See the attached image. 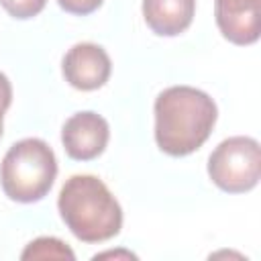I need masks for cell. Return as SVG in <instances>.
Here are the masks:
<instances>
[{"label": "cell", "instance_id": "6da1fadb", "mask_svg": "<svg viewBox=\"0 0 261 261\" xmlns=\"http://www.w3.org/2000/svg\"><path fill=\"white\" fill-rule=\"evenodd\" d=\"M155 141L171 157H186L210 137L218 108L214 100L192 86L165 88L155 98Z\"/></svg>", "mask_w": 261, "mask_h": 261}, {"label": "cell", "instance_id": "7a4b0ae2", "mask_svg": "<svg viewBox=\"0 0 261 261\" xmlns=\"http://www.w3.org/2000/svg\"><path fill=\"white\" fill-rule=\"evenodd\" d=\"M57 208L65 226L82 243H104L122 228V208L96 175L77 173L65 179Z\"/></svg>", "mask_w": 261, "mask_h": 261}, {"label": "cell", "instance_id": "3957f363", "mask_svg": "<svg viewBox=\"0 0 261 261\" xmlns=\"http://www.w3.org/2000/svg\"><path fill=\"white\" fill-rule=\"evenodd\" d=\"M57 177V157L53 149L37 137L16 141L0 163V184L4 194L20 204L43 200Z\"/></svg>", "mask_w": 261, "mask_h": 261}, {"label": "cell", "instance_id": "277c9868", "mask_svg": "<svg viewBox=\"0 0 261 261\" xmlns=\"http://www.w3.org/2000/svg\"><path fill=\"white\" fill-rule=\"evenodd\" d=\"M208 175L228 194H245L259 184L261 147L253 137H228L208 157Z\"/></svg>", "mask_w": 261, "mask_h": 261}, {"label": "cell", "instance_id": "5b68a950", "mask_svg": "<svg viewBox=\"0 0 261 261\" xmlns=\"http://www.w3.org/2000/svg\"><path fill=\"white\" fill-rule=\"evenodd\" d=\"M65 82L82 92L102 88L112 71V63L104 47L96 43H75L61 61Z\"/></svg>", "mask_w": 261, "mask_h": 261}, {"label": "cell", "instance_id": "8992f818", "mask_svg": "<svg viewBox=\"0 0 261 261\" xmlns=\"http://www.w3.org/2000/svg\"><path fill=\"white\" fill-rule=\"evenodd\" d=\"M110 128L104 116L92 110L75 112L61 128V143L65 153L75 161H90L104 153Z\"/></svg>", "mask_w": 261, "mask_h": 261}, {"label": "cell", "instance_id": "52a82bcc", "mask_svg": "<svg viewBox=\"0 0 261 261\" xmlns=\"http://www.w3.org/2000/svg\"><path fill=\"white\" fill-rule=\"evenodd\" d=\"M214 18L222 37L234 45H253L259 39V0H214Z\"/></svg>", "mask_w": 261, "mask_h": 261}, {"label": "cell", "instance_id": "ba28073f", "mask_svg": "<svg viewBox=\"0 0 261 261\" xmlns=\"http://www.w3.org/2000/svg\"><path fill=\"white\" fill-rule=\"evenodd\" d=\"M196 12V0H143V18L159 37L184 33Z\"/></svg>", "mask_w": 261, "mask_h": 261}, {"label": "cell", "instance_id": "9c48e42d", "mask_svg": "<svg viewBox=\"0 0 261 261\" xmlns=\"http://www.w3.org/2000/svg\"><path fill=\"white\" fill-rule=\"evenodd\" d=\"M20 259L31 261V259H75V253L59 239L55 237H39L31 241L24 251L20 253Z\"/></svg>", "mask_w": 261, "mask_h": 261}, {"label": "cell", "instance_id": "30bf717a", "mask_svg": "<svg viewBox=\"0 0 261 261\" xmlns=\"http://www.w3.org/2000/svg\"><path fill=\"white\" fill-rule=\"evenodd\" d=\"M47 0H0V6L14 18L27 20L37 16L45 8Z\"/></svg>", "mask_w": 261, "mask_h": 261}, {"label": "cell", "instance_id": "8fae6325", "mask_svg": "<svg viewBox=\"0 0 261 261\" xmlns=\"http://www.w3.org/2000/svg\"><path fill=\"white\" fill-rule=\"evenodd\" d=\"M104 0H57V4L69 12V14H80V16H86V14H92L94 10H98L102 6Z\"/></svg>", "mask_w": 261, "mask_h": 261}, {"label": "cell", "instance_id": "7c38bea8", "mask_svg": "<svg viewBox=\"0 0 261 261\" xmlns=\"http://www.w3.org/2000/svg\"><path fill=\"white\" fill-rule=\"evenodd\" d=\"M10 102H12V86H10V80L0 71V110L6 112Z\"/></svg>", "mask_w": 261, "mask_h": 261}, {"label": "cell", "instance_id": "4fadbf2b", "mask_svg": "<svg viewBox=\"0 0 261 261\" xmlns=\"http://www.w3.org/2000/svg\"><path fill=\"white\" fill-rule=\"evenodd\" d=\"M120 255H122V257H126V259H135V255H133V253H126V251H124V253H120V251H118V253H116V251H114V253H112V251H108V253L94 255V259H104V257H120Z\"/></svg>", "mask_w": 261, "mask_h": 261}, {"label": "cell", "instance_id": "5bb4252c", "mask_svg": "<svg viewBox=\"0 0 261 261\" xmlns=\"http://www.w3.org/2000/svg\"><path fill=\"white\" fill-rule=\"evenodd\" d=\"M2 128H4V112L0 110V137H2Z\"/></svg>", "mask_w": 261, "mask_h": 261}]
</instances>
